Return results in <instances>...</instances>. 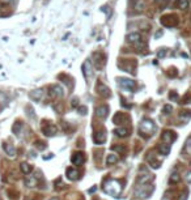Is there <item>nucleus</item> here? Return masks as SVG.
<instances>
[{"label":"nucleus","mask_w":191,"mask_h":200,"mask_svg":"<svg viewBox=\"0 0 191 200\" xmlns=\"http://www.w3.org/2000/svg\"><path fill=\"white\" fill-rule=\"evenodd\" d=\"M97 93H98V96H101L102 98H109L111 96L110 89L107 88L105 84H102V82H98L97 84Z\"/></svg>","instance_id":"14"},{"label":"nucleus","mask_w":191,"mask_h":200,"mask_svg":"<svg viewBox=\"0 0 191 200\" xmlns=\"http://www.w3.org/2000/svg\"><path fill=\"white\" fill-rule=\"evenodd\" d=\"M154 3H156L157 5L161 8V9H164V8L169 4V0H154Z\"/></svg>","instance_id":"34"},{"label":"nucleus","mask_w":191,"mask_h":200,"mask_svg":"<svg viewBox=\"0 0 191 200\" xmlns=\"http://www.w3.org/2000/svg\"><path fill=\"white\" fill-rule=\"evenodd\" d=\"M154 132H156V124H154V122L152 119H149V118L143 119L141 123L139 124V135H141L144 137H149V136H152Z\"/></svg>","instance_id":"1"},{"label":"nucleus","mask_w":191,"mask_h":200,"mask_svg":"<svg viewBox=\"0 0 191 200\" xmlns=\"http://www.w3.org/2000/svg\"><path fill=\"white\" fill-rule=\"evenodd\" d=\"M35 148L37 149H39V151H43V149H46V144L43 143V141H39V140H37L35 141Z\"/></svg>","instance_id":"35"},{"label":"nucleus","mask_w":191,"mask_h":200,"mask_svg":"<svg viewBox=\"0 0 191 200\" xmlns=\"http://www.w3.org/2000/svg\"><path fill=\"white\" fill-rule=\"evenodd\" d=\"M111 149H113V151H117L119 153H122V154H125V153L127 152V147H125V145H113Z\"/></svg>","instance_id":"32"},{"label":"nucleus","mask_w":191,"mask_h":200,"mask_svg":"<svg viewBox=\"0 0 191 200\" xmlns=\"http://www.w3.org/2000/svg\"><path fill=\"white\" fill-rule=\"evenodd\" d=\"M154 179V176L152 174H144V175H140L138 178V183H140V184H148L151 180H153Z\"/></svg>","instance_id":"23"},{"label":"nucleus","mask_w":191,"mask_h":200,"mask_svg":"<svg viewBox=\"0 0 191 200\" xmlns=\"http://www.w3.org/2000/svg\"><path fill=\"white\" fill-rule=\"evenodd\" d=\"M22 127H24L22 122H16V123L13 124V127H12V131H13L15 135L20 136V133H21V129H22Z\"/></svg>","instance_id":"27"},{"label":"nucleus","mask_w":191,"mask_h":200,"mask_svg":"<svg viewBox=\"0 0 191 200\" xmlns=\"http://www.w3.org/2000/svg\"><path fill=\"white\" fill-rule=\"evenodd\" d=\"M148 161H149V163H151V166H152L153 169H158V167H160V166H161V163H160V162H158V161H157L156 158H154V157H153V156H149V157H148Z\"/></svg>","instance_id":"30"},{"label":"nucleus","mask_w":191,"mask_h":200,"mask_svg":"<svg viewBox=\"0 0 191 200\" xmlns=\"http://www.w3.org/2000/svg\"><path fill=\"white\" fill-rule=\"evenodd\" d=\"M77 113H80L81 115H85L88 113V107L86 106H77Z\"/></svg>","instance_id":"36"},{"label":"nucleus","mask_w":191,"mask_h":200,"mask_svg":"<svg viewBox=\"0 0 191 200\" xmlns=\"http://www.w3.org/2000/svg\"><path fill=\"white\" fill-rule=\"evenodd\" d=\"M96 115L98 118H101V119H105V118L109 115V107H107L106 105L98 106V107L96 109Z\"/></svg>","instance_id":"15"},{"label":"nucleus","mask_w":191,"mask_h":200,"mask_svg":"<svg viewBox=\"0 0 191 200\" xmlns=\"http://www.w3.org/2000/svg\"><path fill=\"white\" fill-rule=\"evenodd\" d=\"M176 139H177V135H176V132H173V131H164L161 135L162 143H166V144H170V145H172L173 141H176Z\"/></svg>","instance_id":"11"},{"label":"nucleus","mask_w":191,"mask_h":200,"mask_svg":"<svg viewBox=\"0 0 191 200\" xmlns=\"http://www.w3.org/2000/svg\"><path fill=\"white\" fill-rule=\"evenodd\" d=\"M161 24L164 26H168V27H170V26H176L177 24H178V18H177V16H164V17L161 18Z\"/></svg>","instance_id":"12"},{"label":"nucleus","mask_w":191,"mask_h":200,"mask_svg":"<svg viewBox=\"0 0 191 200\" xmlns=\"http://www.w3.org/2000/svg\"><path fill=\"white\" fill-rule=\"evenodd\" d=\"M43 94H45L43 89H35V90H33V92H30V98L33 101H41Z\"/></svg>","instance_id":"20"},{"label":"nucleus","mask_w":191,"mask_h":200,"mask_svg":"<svg viewBox=\"0 0 191 200\" xmlns=\"http://www.w3.org/2000/svg\"><path fill=\"white\" fill-rule=\"evenodd\" d=\"M118 81H119V85H121L123 89L128 90V92H134L135 88H136V84H135V81H134V80H130V78L121 77Z\"/></svg>","instance_id":"8"},{"label":"nucleus","mask_w":191,"mask_h":200,"mask_svg":"<svg viewBox=\"0 0 191 200\" xmlns=\"http://www.w3.org/2000/svg\"><path fill=\"white\" fill-rule=\"evenodd\" d=\"M2 2H4V3H8V2H11V0H2Z\"/></svg>","instance_id":"45"},{"label":"nucleus","mask_w":191,"mask_h":200,"mask_svg":"<svg viewBox=\"0 0 191 200\" xmlns=\"http://www.w3.org/2000/svg\"><path fill=\"white\" fill-rule=\"evenodd\" d=\"M71 162L73 165H77V166H80L85 162V154L83 152H75L72 156H71Z\"/></svg>","instance_id":"10"},{"label":"nucleus","mask_w":191,"mask_h":200,"mask_svg":"<svg viewBox=\"0 0 191 200\" xmlns=\"http://www.w3.org/2000/svg\"><path fill=\"white\" fill-rule=\"evenodd\" d=\"M186 182H187V183H191V171H187V173H186Z\"/></svg>","instance_id":"39"},{"label":"nucleus","mask_w":191,"mask_h":200,"mask_svg":"<svg viewBox=\"0 0 191 200\" xmlns=\"http://www.w3.org/2000/svg\"><path fill=\"white\" fill-rule=\"evenodd\" d=\"M172 110H173V107L170 105H165L164 109H162V113H164V114H170V113H172Z\"/></svg>","instance_id":"37"},{"label":"nucleus","mask_w":191,"mask_h":200,"mask_svg":"<svg viewBox=\"0 0 191 200\" xmlns=\"http://www.w3.org/2000/svg\"><path fill=\"white\" fill-rule=\"evenodd\" d=\"M126 38H127V42L131 43L134 47H136L138 50L144 49V47H145V43L141 39V35L139 34V33H131V34L127 35Z\"/></svg>","instance_id":"4"},{"label":"nucleus","mask_w":191,"mask_h":200,"mask_svg":"<svg viewBox=\"0 0 191 200\" xmlns=\"http://www.w3.org/2000/svg\"><path fill=\"white\" fill-rule=\"evenodd\" d=\"M93 59H94L96 68L102 69L103 65H105V63H106V56H105V55H103L102 52H94L93 54Z\"/></svg>","instance_id":"9"},{"label":"nucleus","mask_w":191,"mask_h":200,"mask_svg":"<svg viewBox=\"0 0 191 200\" xmlns=\"http://www.w3.org/2000/svg\"><path fill=\"white\" fill-rule=\"evenodd\" d=\"M83 71H84V76L85 78H90L93 76V71H92V63L90 60H86L84 64H83Z\"/></svg>","instance_id":"18"},{"label":"nucleus","mask_w":191,"mask_h":200,"mask_svg":"<svg viewBox=\"0 0 191 200\" xmlns=\"http://www.w3.org/2000/svg\"><path fill=\"white\" fill-rule=\"evenodd\" d=\"M24 182H25V186L26 187H30L31 188V187H35L38 184V178H37V176H34V175H28Z\"/></svg>","instance_id":"19"},{"label":"nucleus","mask_w":191,"mask_h":200,"mask_svg":"<svg viewBox=\"0 0 191 200\" xmlns=\"http://www.w3.org/2000/svg\"><path fill=\"white\" fill-rule=\"evenodd\" d=\"M153 186H151V184H140V186H138L135 188V195L138 196V198H143V199H148L151 198V195H152L153 192Z\"/></svg>","instance_id":"3"},{"label":"nucleus","mask_w":191,"mask_h":200,"mask_svg":"<svg viewBox=\"0 0 191 200\" xmlns=\"http://www.w3.org/2000/svg\"><path fill=\"white\" fill-rule=\"evenodd\" d=\"M50 96L53 97V98H60V97H63V89L59 85L50 86Z\"/></svg>","instance_id":"16"},{"label":"nucleus","mask_w":191,"mask_h":200,"mask_svg":"<svg viewBox=\"0 0 191 200\" xmlns=\"http://www.w3.org/2000/svg\"><path fill=\"white\" fill-rule=\"evenodd\" d=\"M42 132H43V135H45V136H54L55 133L58 132V128H57V125L53 124V123H50V122H43Z\"/></svg>","instance_id":"5"},{"label":"nucleus","mask_w":191,"mask_h":200,"mask_svg":"<svg viewBox=\"0 0 191 200\" xmlns=\"http://www.w3.org/2000/svg\"><path fill=\"white\" fill-rule=\"evenodd\" d=\"M118 65L125 71V72H132L135 73V69H136V62L135 60H122L121 63H118Z\"/></svg>","instance_id":"6"},{"label":"nucleus","mask_w":191,"mask_h":200,"mask_svg":"<svg viewBox=\"0 0 191 200\" xmlns=\"http://www.w3.org/2000/svg\"><path fill=\"white\" fill-rule=\"evenodd\" d=\"M170 149H172V145L166 144V143H161L160 147H158V151H160V153H161V154H164V156H168L169 154Z\"/></svg>","instance_id":"24"},{"label":"nucleus","mask_w":191,"mask_h":200,"mask_svg":"<svg viewBox=\"0 0 191 200\" xmlns=\"http://www.w3.org/2000/svg\"><path fill=\"white\" fill-rule=\"evenodd\" d=\"M180 180H181V175L178 174L177 171H174L172 175H170V183H180Z\"/></svg>","instance_id":"31"},{"label":"nucleus","mask_w":191,"mask_h":200,"mask_svg":"<svg viewBox=\"0 0 191 200\" xmlns=\"http://www.w3.org/2000/svg\"><path fill=\"white\" fill-rule=\"evenodd\" d=\"M165 54H166V50L165 49H162L161 51H158V56H160V58H164Z\"/></svg>","instance_id":"40"},{"label":"nucleus","mask_w":191,"mask_h":200,"mask_svg":"<svg viewBox=\"0 0 191 200\" xmlns=\"http://www.w3.org/2000/svg\"><path fill=\"white\" fill-rule=\"evenodd\" d=\"M20 169H21V171L25 175L30 174V173L33 171V166H31L30 163H28V162H21V163H20Z\"/></svg>","instance_id":"25"},{"label":"nucleus","mask_w":191,"mask_h":200,"mask_svg":"<svg viewBox=\"0 0 191 200\" xmlns=\"http://www.w3.org/2000/svg\"><path fill=\"white\" fill-rule=\"evenodd\" d=\"M169 98H170V100H177V98H178V94H177L176 92H172V93L169 94Z\"/></svg>","instance_id":"38"},{"label":"nucleus","mask_w":191,"mask_h":200,"mask_svg":"<svg viewBox=\"0 0 191 200\" xmlns=\"http://www.w3.org/2000/svg\"><path fill=\"white\" fill-rule=\"evenodd\" d=\"M134 8H135V11H136V12H143V11H144V8H145V4H144L143 0H135Z\"/></svg>","instance_id":"29"},{"label":"nucleus","mask_w":191,"mask_h":200,"mask_svg":"<svg viewBox=\"0 0 191 200\" xmlns=\"http://www.w3.org/2000/svg\"><path fill=\"white\" fill-rule=\"evenodd\" d=\"M180 116H181L182 120H189L190 118H191V110H185V111H181Z\"/></svg>","instance_id":"33"},{"label":"nucleus","mask_w":191,"mask_h":200,"mask_svg":"<svg viewBox=\"0 0 191 200\" xmlns=\"http://www.w3.org/2000/svg\"><path fill=\"white\" fill-rule=\"evenodd\" d=\"M118 160H119V157L115 154V153H110V154H107V157H106V165H114V163L118 162Z\"/></svg>","instance_id":"26"},{"label":"nucleus","mask_w":191,"mask_h":200,"mask_svg":"<svg viewBox=\"0 0 191 200\" xmlns=\"http://www.w3.org/2000/svg\"><path fill=\"white\" fill-rule=\"evenodd\" d=\"M66 174H67V178H68L70 180H76L77 176H79L77 170H76V169H73V167H68V169H67Z\"/></svg>","instance_id":"22"},{"label":"nucleus","mask_w":191,"mask_h":200,"mask_svg":"<svg viewBox=\"0 0 191 200\" xmlns=\"http://www.w3.org/2000/svg\"><path fill=\"white\" fill-rule=\"evenodd\" d=\"M113 122L117 125H119V127H123V124H127L130 122V118L125 113H117L113 118Z\"/></svg>","instance_id":"7"},{"label":"nucleus","mask_w":191,"mask_h":200,"mask_svg":"<svg viewBox=\"0 0 191 200\" xmlns=\"http://www.w3.org/2000/svg\"><path fill=\"white\" fill-rule=\"evenodd\" d=\"M189 0H177L176 2V7L177 8H180V9L182 11H186L189 8Z\"/></svg>","instance_id":"28"},{"label":"nucleus","mask_w":191,"mask_h":200,"mask_svg":"<svg viewBox=\"0 0 191 200\" xmlns=\"http://www.w3.org/2000/svg\"><path fill=\"white\" fill-rule=\"evenodd\" d=\"M161 35H162V30H158L157 33H156V38H160Z\"/></svg>","instance_id":"42"},{"label":"nucleus","mask_w":191,"mask_h":200,"mask_svg":"<svg viewBox=\"0 0 191 200\" xmlns=\"http://www.w3.org/2000/svg\"><path fill=\"white\" fill-rule=\"evenodd\" d=\"M103 190H105L106 194L114 196V198H118V195L121 194V191H122V186H121V183H119V180L109 179L105 183V186H103Z\"/></svg>","instance_id":"2"},{"label":"nucleus","mask_w":191,"mask_h":200,"mask_svg":"<svg viewBox=\"0 0 191 200\" xmlns=\"http://www.w3.org/2000/svg\"><path fill=\"white\" fill-rule=\"evenodd\" d=\"M77 105H79V100H77V98H73V100H72V106H73V107H76Z\"/></svg>","instance_id":"41"},{"label":"nucleus","mask_w":191,"mask_h":200,"mask_svg":"<svg viewBox=\"0 0 191 200\" xmlns=\"http://www.w3.org/2000/svg\"><path fill=\"white\" fill-rule=\"evenodd\" d=\"M114 133L119 137H127L130 135V129H128V127H119V128L114 129Z\"/></svg>","instance_id":"21"},{"label":"nucleus","mask_w":191,"mask_h":200,"mask_svg":"<svg viewBox=\"0 0 191 200\" xmlns=\"http://www.w3.org/2000/svg\"><path fill=\"white\" fill-rule=\"evenodd\" d=\"M96 190H97V186H93L92 188H90V190H89V194H92V192H94Z\"/></svg>","instance_id":"43"},{"label":"nucleus","mask_w":191,"mask_h":200,"mask_svg":"<svg viewBox=\"0 0 191 200\" xmlns=\"http://www.w3.org/2000/svg\"><path fill=\"white\" fill-rule=\"evenodd\" d=\"M3 149H4V152L7 153V156H8V157H11V158L16 157V153H17V151H16V148H15L12 144L4 143V144H3Z\"/></svg>","instance_id":"17"},{"label":"nucleus","mask_w":191,"mask_h":200,"mask_svg":"<svg viewBox=\"0 0 191 200\" xmlns=\"http://www.w3.org/2000/svg\"><path fill=\"white\" fill-rule=\"evenodd\" d=\"M93 140L97 145H102L106 141V131L105 129H101V131H96L93 135Z\"/></svg>","instance_id":"13"},{"label":"nucleus","mask_w":191,"mask_h":200,"mask_svg":"<svg viewBox=\"0 0 191 200\" xmlns=\"http://www.w3.org/2000/svg\"><path fill=\"white\" fill-rule=\"evenodd\" d=\"M50 200H59V199H58V198H51Z\"/></svg>","instance_id":"44"}]
</instances>
